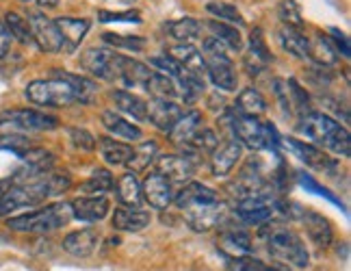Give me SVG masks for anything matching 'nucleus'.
<instances>
[{"label": "nucleus", "mask_w": 351, "mask_h": 271, "mask_svg": "<svg viewBox=\"0 0 351 271\" xmlns=\"http://www.w3.org/2000/svg\"><path fill=\"white\" fill-rule=\"evenodd\" d=\"M98 145H100L102 158L109 163V165H126L128 158L132 156V145H128L124 141H117L111 137H100Z\"/></svg>", "instance_id": "cd10ccee"}, {"label": "nucleus", "mask_w": 351, "mask_h": 271, "mask_svg": "<svg viewBox=\"0 0 351 271\" xmlns=\"http://www.w3.org/2000/svg\"><path fill=\"white\" fill-rule=\"evenodd\" d=\"M221 248L230 250L234 256L252 252V237L243 228H228L221 233Z\"/></svg>", "instance_id": "2f4dec72"}, {"label": "nucleus", "mask_w": 351, "mask_h": 271, "mask_svg": "<svg viewBox=\"0 0 351 271\" xmlns=\"http://www.w3.org/2000/svg\"><path fill=\"white\" fill-rule=\"evenodd\" d=\"M72 220V207L70 204H50L44 209H35L31 213H24L18 217H11L7 222L9 230L26 235H48L55 230L67 226Z\"/></svg>", "instance_id": "20e7f679"}, {"label": "nucleus", "mask_w": 351, "mask_h": 271, "mask_svg": "<svg viewBox=\"0 0 351 271\" xmlns=\"http://www.w3.org/2000/svg\"><path fill=\"white\" fill-rule=\"evenodd\" d=\"M258 239L263 241V248L276 263L295 269H306L310 265V252L306 243L293 228L269 222L261 226Z\"/></svg>", "instance_id": "f03ea898"}, {"label": "nucleus", "mask_w": 351, "mask_h": 271, "mask_svg": "<svg viewBox=\"0 0 351 271\" xmlns=\"http://www.w3.org/2000/svg\"><path fill=\"white\" fill-rule=\"evenodd\" d=\"M141 196L152 209L165 211L173 202V187L160 172H152L145 176V180L141 185Z\"/></svg>", "instance_id": "ddd939ff"}, {"label": "nucleus", "mask_w": 351, "mask_h": 271, "mask_svg": "<svg viewBox=\"0 0 351 271\" xmlns=\"http://www.w3.org/2000/svg\"><path fill=\"white\" fill-rule=\"evenodd\" d=\"M115 230H121V233H141L147 226L152 224V215L143 211L141 207H124L115 209L113 220H111Z\"/></svg>", "instance_id": "f3484780"}, {"label": "nucleus", "mask_w": 351, "mask_h": 271, "mask_svg": "<svg viewBox=\"0 0 351 271\" xmlns=\"http://www.w3.org/2000/svg\"><path fill=\"white\" fill-rule=\"evenodd\" d=\"M111 100L115 102L119 111L126 113L128 117L137 119V121H147V104L139 96H134V93H130L126 89H113Z\"/></svg>", "instance_id": "393cba45"}, {"label": "nucleus", "mask_w": 351, "mask_h": 271, "mask_svg": "<svg viewBox=\"0 0 351 271\" xmlns=\"http://www.w3.org/2000/svg\"><path fill=\"white\" fill-rule=\"evenodd\" d=\"M217 145H219V137L215 134V130L199 126L191 137V141H189L184 148H189V150H193V152H213Z\"/></svg>", "instance_id": "a19ab883"}, {"label": "nucleus", "mask_w": 351, "mask_h": 271, "mask_svg": "<svg viewBox=\"0 0 351 271\" xmlns=\"http://www.w3.org/2000/svg\"><path fill=\"white\" fill-rule=\"evenodd\" d=\"M102 39L109 46H115V48H124V50H130V52H141L147 42L143 37H137V35H117V33H104Z\"/></svg>", "instance_id": "c03bdc74"}, {"label": "nucleus", "mask_w": 351, "mask_h": 271, "mask_svg": "<svg viewBox=\"0 0 351 271\" xmlns=\"http://www.w3.org/2000/svg\"><path fill=\"white\" fill-rule=\"evenodd\" d=\"M278 39L287 54H291V57L300 59V61H310V42L304 33L285 24L278 33Z\"/></svg>", "instance_id": "5701e85b"}, {"label": "nucleus", "mask_w": 351, "mask_h": 271, "mask_svg": "<svg viewBox=\"0 0 351 271\" xmlns=\"http://www.w3.org/2000/svg\"><path fill=\"white\" fill-rule=\"evenodd\" d=\"M202 126V113L199 111H189V113H182L178 117V121L171 126L169 130V139L173 143H178V145H186L189 141H191V137L195 134V130Z\"/></svg>", "instance_id": "bb28decb"}, {"label": "nucleus", "mask_w": 351, "mask_h": 271, "mask_svg": "<svg viewBox=\"0 0 351 271\" xmlns=\"http://www.w3.org/2000/svg\"><path fill=\"white\" fill-rule=\"evenodd\" d=\"M52 76L63 78L65 83H70V85L74 87V91L78 93L80 102H85V104H89L91 98H93V93H96V83H93V80L87 78V76L70 74V72H61V70H55V72H52Z\"/></svg>", "instance_id": "c9c22d12"}, {"label": "nucleus", "mask_w": 351, "mask_h": 271, "mask_svg": "<svg viewBox=\"0 0 351 271\" xmlns=\"http://www.w3.org/2000/svg\"><path fill=\"white\" fill-rule=\"evenodd\" d=\"M26 98H29V102L44 106V108H61V106H72L80 102L74 87L57 76L39 78L29 83V87H26Z\"/></svg>", "instance_id": "0eeeda50"}, {"label": "nucleus", "mask_w": 351, "mask_h": 271, "mask_svg": "<svg viewBox=\"0 0 351 271\" xmlns=\"http://www.w3.org/2000/svg\"><path fill=\"white\" fill-rule=\"evenodd\" d=\"M158 172L173 182H189L197 172V161L193 154H165L158 156Z\"/></svg>", "instance_id": "f8f14e48"}, {"label": "nucleus", "mask_w": 351, "mask_h": 271, "mask_svg": "<svg viewBox=\"0 0 351 271\" xmlns=\"http://www.w3.org/2000/svg\"><path fill=\"white\" fill-rule=\"evenodd\" d=\"M143 89L156 100L180 98V91H178V85H176V80L165 76V74H160V72H152L150 76H147L145 83H143Z\"/></svg>", "instance_id": "a878e982"}, {"label": "nucleus", "mask_w": 351, "mask_h": 271, "mask_svg": "<svg viewBox=\"0 0 351 271\" xmlns=\"http://www.w3.org/2000/svg\"><path fill=\"white\" fill-rule=\"evenodd\" d=\"M247 271H289L285 267H280V265H265L261 261H252L247 259Z\"/></svg>", "instance_id": "6e6d98bb"}, {"label": "nucleus", "mask_w": 351, "mask_h": 271, "mask_svg": "<svg viewBox=\"0 0 351 271\" xmlns=\"http://www.w3.org/2000/svg\"><path fill=\"white\" fill-rule=\"evenodd\" d=\"M182 213H184L186 224L191 226L195 233H206V230L223 224L226 215H228V207L219 198L213 202H204V204H193V207L184 209Z\"/></svg>", "instance_id": "9d476101"}, {"label": "nucleus", "mask_w": 351, "mask_h": 271, "mask_svg": "<svg viewBox=\"0 0 351 271\" xmlns=\"http://www.w3.org/2000/svg\"><path fill=\"white\" fill-rule=\"evenodd\" d=\"M7 185H9V182H0V196H3V193L7 191Z\"/></svg>", "instance_id": "13d9d810"}, {"label": "nucleus", "mask_w": 351, "mask_h": 271, "mask_svg": "<svg viewBox=\"0 0 351 271\" xmlns=\"http://www.w3.org/2000/svg\"><path fill=\"white\" fill-rule=\"evenodd\" d=\"M287 145L295 152V156H300L310 169H317V172H323V174H330L336 169V161L330 158L326 152L321 150L319 145H313V143H304L300 139H293L289 137L287 139Z\"/></svg>", "instance_id": "4468645a"}, {"label": "nucleus", "mask_w": 351, "mask_h": 271, "mask_svg": "<svg viewBox=\"0 0 351 271\" xmlns=\"http://www.w3.org/2000/svg\"><path fill=\"white\" fill-rule=\"evenodd\" d=\"M213 200H219V193L215 189L202 185V182H186L178 196H173L176 207L180 211L193 207V204H204V202H213Z\"/></svg>", "instance_id": "4be33fe9"}, {"label": "nucleus", "mask_w": 351, "mask_h": 271, "mask_svg": "<svg viewBox=\"0 0 351 271\" xmlns=\"http://www.w3.org/2000/svg\"><path fill=\"white\" fill-rule=\"evenodd\" d=\"M70 137H72L74 145L80 148V150H85V152L96 148V137H93V134L85 128H70Z\"/></svg>", "instance_id": "603ef678"}, {"label": "nucleus", "mask_w": 351, "mask_h": 271, "mask_svg": "<svg viewBox=\"0 0 351 271\" xmlns=\"http://www.w3.org/2000/svg\"><path fill=\"white\" fill-rule=\"evenodd\" d=\"M20 3H31V0H20Z\"/></svg>", "instance_id": "052dcab7"}, {"label": "nucleus", "mask_w": 351, "mask_h": 271, "mask_svg": "<svg viewBox=\"0 0 351 271\" xmlns=\"http://www.w3.org/2000/svg\"><path fill=\"white\" fill-rule=\"evenodd\" d=\"M278 16L287 26H293V29H300V26L304 24L300 5H297L295 0H282L280 7H278Z\"/></svg>", "instance_id": "49530a36"}, {"label": "nucleus", "mask_w": 351, "mask_h": 271, "mask_svg": "<svg viewBox=\"0 0 351 271\" xmlns=\"http://www.w3.org/2000/svg\"><path fill=\"white\" fill-rule=\"evenodd\" d=\"M117 198L124 207H141V185L137 180V176L132 172L124 174L121 178L117 180Z\"/></svg>", "instance_id": "7c9ffc66"}, {"label": "nucleus", "mask_w": 351, "mask_h": 271, "mask_svg": "<svg viewBox=\"0 0 351 271\" xmlns=\"http://www.w3.org/2000/svg\"><path fill=\"white\" fill-rule=\"evenodd\" d=\"M31 148V141L22 137V134H0V150L13 152L22 158V154Z\"/></svg>", "instance_id": "de8ad7c7"}, {"label": "nucleus", "mask_w": 351, "mask_h": 271, "mask_svg": "<svg viewBox=\"0 0 351 271\" xmlns=\"http://www.w3.org/2000/svg\"><path fill=\"white\" fill-rule=\"evenodd\" d=\"M0 128L20 132H44L59 128V117L35 111V108H9V111L0 113Z\"/></svg>", "instance_id": "1a4fd4ad"}, {"label": "nucleus", "mask_w": 351, "mask_h": 271, "mask_svg": "<svg viewBox=\"0 0 351 271\" xmlns=\"http://www.w3.org/2000/svg\"><path fill=\"white\" fill-rule=\"evenodd\" d=\"M11 42H13V37H11V33L7 31V26H5V24H0V59H5L7 54H9Z\"/></svg>", "instance_id": "5fc2aeb1"}, {"label": "nucleus", "mask_w": 351, "mask_h": 271, "mask_svg": "<svg viewBox=\"0 0 351 271\" xmlns=\"http://www.w3.org/2000/svg\"><path fill=\"white\" fill-rule=\"evenodd\" d=\"M152 74V70H147V65H143L141 61H134L130 57L124 59V67H121V78L119 83H124L126 87H134L145 83V78Z\"/></svg>", "instance_id": "58836bf2"}, {"label": "nucleus", "mask_w": 351, "mask_h": 271, "mask_svg": "<svg viewBox=\"0 0 351 271\" xmlns=\"http://www.w3.org/2000/svg\"><path fill=\"white\" fill-rule=\"evenodd\" d=\"M102 126L109 130L113 137L124 139V141H139L143 137V132L137 124L124 119L115 111H102Z\"/></svg>", "instance_id": "b1692460"}, {"label": "nucleus", "mask_w": 351, "mask_h": 271, "mask_svg": "<svg viewBox=\"0 0 351 271\" xmlns=\"http://www.w3.org/2000/svg\"><path fill=\"white\" fill-rule=\"evenodd\" d=\"M297 180H300V185L306 189V191H313V193H317V196H321V198H326L328 202H332V204H336V207L343 209V211L347 213V209H345V204H343V200H341V198H336V196L330 191V189H326L323 185H319L310 174L300 172V174H297Z\"/></svg>", "instance_id": "37998d69"}, {"label": "nucleus", "mask_w": 351, "mask_h": 271, "mask_svg": "<svg viewBox=\"0 0 351 271\" xmlns=\"http://www.w3.org/2000/svg\"><path fill=\"white\" fill-rule=\"evenodd\" d=\"M230 128H232V134L234 139L250 148V150H274L278 154V145H280V137L278 132L271 124H265L258 117L254 115H243V113H237L232 111L230 115Z\"/></svg>", "instance_id": "39448f33"}, {"label": "nucleus", "mask_w": 351, "mask_h": 271, "mask_svg": "<svg viewBox=\"0 0 351 271\" xmlns=\"http://www.w3.org/2000/svg\"><path fill=\"white\" fill-rule=\"evenodd\" d=\"M330 42H334V50L341 52L345 59H349V37L341 29H330Z\"/></svg>", "instance_id": "864d4df0"}, {"label": "nucleus", "mask_w": 351, "mask_h": 271, "mask_svg": "<svg viewBox=\"0 0 351 271\" xmlns=\"http://www.w3.org/2000/svg\"><path fill=\"white\" fill-rule=\"evenodd\" d=\"M158 154V145L154 141H143L139 148H132V156L128 158L126 167L137 174V172H145L147 167H150V163H154Z\"/></svg>", "instance_id": "473e14b6"}, {"label": "nucleus", "mask_w": 351, "mask_h": 271, "mask_svg": "<svg viewBox=\"0 0 351 271\" xmlns=\"http://www.w3.org/2000/svg\"><path fill=\"white\" fill-rule=\"evenodd\" d=\"M308 42H310V61H315L317 65H323V67H330L339 61V52L334 50L328 37H323V33L308 39Z\"/></svg>", "instance_id": "c756f323"}, {"label": "nucleus", "mask_w": 351, "mask_h": 271, "mask_svg": "<svg viewBox=\"0 0 351 271\" xmlns=\"http://www.w3.org/2000/svg\"><path fill=\"white\" fill-rule=\"evenodd\" d=\"M113 189V176L106 169H96L91 174V178L80 185V191L85 196H104Z\"/></svg>", "instance_id": "ea45409f"}, {"label": "nucleus", "mask_w": 351, "mask_h": 271, "mask_svg": "<svg viewBox=\"0 0 351 271\" xmlns=\"http://www.w3.org/2000/svg\"><path fill=\"white\" fill-rule=\"evenodd\" d=\"M57 29L61 33V50L63 52H74L80 42L85 39L87 31H89V20H83V18H57L55 20Z\"/></svg>", "instance_id": "6ab92c4d"}, {"label": "nucleus", "mask_w": 351, "mask_h": 271, "mask_svg": "<svg viewBox=\"0 0 351 271\" xmlns=\"http://www.w3.org/2000/svg\"><path fill=\"white\" fill-rule=\"evenodd\" d=\"M274 93L280 102V111L285 117H291L293 115V108H291V98H289V89H287V83L285 80H274Z\"/></svg>", "instance_id": "3c124183"}, {"label": "nucleus", "mask_w": 351, "mask_h": 271, "mask_svg": "<svg viewBox=\"0 0 351 271\" xmlns=\"http://www.w3.org/2000/svg\"><path fill=\"white\" fill-rule=\"evenodd\" d=\"M165 31L173 39H178V42H191V39L199 37L202 24L197 20H193V18H180V20H176V22H167Z\"/></svg>", "instance_id": "4c0bfd02"}, {"label": "nucleus", "mask_w": 351, "mask_h": 271, "mask_svg": "<svg viewBox=\"0 0 351 271\" xmlns=\"http://www.w3.org/2000/svg\"><path fill=\"white\" fill-rule=\"evenodd\" d=\"M29 26L35 44L48 54H57L61 52V33L57 29L55 20L46 18L42 11H29Z\"/></svg>", "instance_id": "9b49d317"}, {"label": "nucleus", "mask_w": 351, "mask_h": 271, "mask_svg": "<svg viewBox=\"0 0 351 271\" xmlns=\"http://www.w3.org/2000/svg\"><path fill=\"white\" fill-rule=\"evenodd\" d=\"M234 111L237 113H243V115L258 117V115L267 113V100H265V96L256 87H247V89H243L239 93Z\"/></svg>", "instance_id": "c85d7f7f"}, {"label": "nucleus", "mask_w": 351, "mask_h": 271, "mask_svg": "<svg viewBox=\"0 0 351 271\" xmlns=\"http://www.w3.org/2000/svg\"><path fill=\"white\" fill-rule=\"evenodd\" d=\"M300 132H304L308 139H313L319 148L334 152L336 156H349L351 154V137L349 130L341 126L334 117L328 113L308 111L302 115V124L297 126Z\"/></svg>", "instance_id": "7ed1b4c3"}, {"label": "nucleus", "mask_w": 351, "mask_h": 271, "mask_svg": "<svg viewBox=\"0 0 351 271\" xmlns=\"http://www.w3.org/2000/svg\"><path fill=\"white\" fill-rule=\"evenodd\" d=\"M182 113H184L182 106L176 100H156L154 98L150 104H147V121L163 132H169Z\"/></svg>", "instance_id": "dca6fc26"}, {"label": "nucleus", "mask_w": 351, "mask_h": 271, "mask_svg": "<svg viewBox=\"0 0 351 271\" xmlns=\"http://www.w3.org/2000/svg\"><path fill=\"white\" fill-rule=\"evenodd\" d=\"M206 11L210 16H215L219 22H226V24H232V26H243L245 20H243L241 11L232 5V3H226V0H210L206 3Z\"/></svg>", "instance_id": "e433bc0d"}, {"label": "nucleus", "mask_w": 351, "mask_h": 271, "mask_svg": "<svg viewBox=\"0 0 351 271\" xmlns=\"http://www.w3.org/2000/svg\"><path fill=\"white\" fill-rule=\"evenodd\" d=\"M39 7H44V9H55L59 7V0H37Z\"/></svg>", "instance_id": "4d7b16f0"}, {"label": "nucleus", "mask_w": 351, "mask_h": 271, "mask_svg": "<svg viewBox=\"0 0 351 271\" xmlns=\"http://www.w3.org/2000/svg\"><path fill=\"white\" fill-rule=\"evenodd\" d=\"M98 20L100 22H134L139 24L141 16L137 11H98Z\"/></svg>", "instance_id": "8fccbe9b"}, {"label": "nucleus", "mask_w": 351, "mask_h": 271, "mask_svg": "<svg viewBox=\"0 0 351 271\" xmlns=\"http://www.w3.org/2000/svg\"><path fill=\"white\" fill-rule=\"evenodd\" d=\"M100 235L93 228H83V230H74V233L65 235L63 239V250L67 254L76 256V259H87L98 248Z\"/></svg>", "instance_id": "aec40b11"}, {"label": "nucleus", "mask_w": 351, "mask_h": 271, "mask_svg": "<svg viewBox=\"0 0 351 271\" xmlns=\"http://www.w3.org/2000/svg\"><path fill=\"white\" fill-rule=\"evenodd\" d=\"M150 65H154L156 70L160 72V74H165V76H169V78H173L176 83L184 76V67L176 61L171 54H154V57H150Z\"/></svg>", "instance_id": "79ce46f5"}, {"label": "nucleus", "mask_w": 351, "mask_h": 271, "mask_svg": "<svg viewBox=\"0 0 351 271\" xmlns=\"http://www.w3.org/2000/svg\"><path fill=\"white\" fill-rule=\"evenodd\" d=\"M202 50H204L202 57H204L206 74L210 76L213 85L223 91H234L239 78L234 72L232 59L228 57V48L219 42V39L208 37V39H204V44H202Z\"/></svg>", "instance_id": "423d86ee"}, {"label": "nucleus", "mask_w": 351, "mask_h": 271, "mask_svg": "<svg viewBox=\"0 0 351 271\" xmlns=\"http://www.w3.org/2000/svg\"><path fill=\"white\" fill-rule=\"evenodd\" d=\"M287 89H289V98H291V108H297V113L306 115L310 111V98L306 89H302V85L297 83L295 78L287 80Z\"/></svg>", "instance_id": "a18cd8bd"}, {"label": "nucleus", "mask_w": 351, "mask_h": 271, "mask_svg": "<svg viewBox=\"0 0 351 271\" xmlns=\"http://www.w3.org/2000/svg\"><path fill=\"white\" fill-rule=\"evenodd\" d=\"M70 207H72V217H76L80 222H91V224L104 220L111 211L109 200L104 196H83L74 200Z\"/></svg>", "instance_id": "a211bd4d"}, {"label": "nucleus", "mask_w": 351, "mask_h": 271, "mask_svg": "<svg viewBox=\"0 0 351 271\" xmlns=\"http://www.w3.org/2000/svg\"><path fill=\"white\" fill-rule=\"evenodd\" d=\"M5 26H7V31L11 33V37L18 39L20 44H24V46H33L35 44L33 33H31V26H29V20L22 18L20 13L9 11L7 16H5Z\"/></svg>", "instance_id": "f704fd0d"}, {"label": "nucleus", "mask_w": 351, "mask_h": 271, "mask_svg": "<svg viewBox=\"0 0 351 271\" xmlns=\"http://www.w3.org/2000/svg\"><path fill=\"white\" fill-rule=\"evenodd\" d=\"M250 54L256 61H263V63L274 61L271 52H269V48L265 44V37H263L261 29H254V33L250 35Z\"/></svg>", "instance_id": "09e8293b"}, {"label": "nucleus", "mask_w": 351, "mask_h": 271, "mask_svg": "<svg viewBox=\"0 0 351 271\" xmlns=\"http://www.w3.org/2000/svg\"><path fill=\"white\" fill-rule=\"evenodd\" d=\"M70 185H72L70 176L55 174L50 169L39 176H33V178L16 182L0 196V217H5L18 209H33L46 202L48 198L63 193L65 189H70Z\"/></svg>", "instance_id": "f257e3e1"}, {"label": "nucleus", "mask_w": 351, "mask_h": 271, "mask_svg": "<svg viewBox=\"0 0 351 271\" xmlns=\"http://www.w3.org/2000/svg\"><path fill=\"white\" fill-rule=\"evenodd\" d=\"M119 3H124V5H132L134 0H119Z\"/></svg>", "instance_id": "bf43d9fd"}, {"label": "nucleus", "mask_w": 351, "mask_h": 271, "mask_svg": "<svg viewBox=\"0 0 351 271\" xmlns=\"http://www.w3.org/2000/svg\"><path fill=\"white\" fill-rule=\"evenodd\" d=\"M241 156H243V145L237 139H228L221 145H217L213 150V156H210L213 176H217V178H226V176L237 167V163L241 161Z\"/></svg>", "instance_id": "2eb2a0df"}, {"label": "nucleus", "mask_w": 351, "mask_h": 271, "mask_svg": "<svg viewBox=\"0 0 351 271\" xmlns=\"http://www.w3.org/2000/svg\"><path fill=\"white\" fill-rule=\"evenodd\" d=\"M206 26L210 29L213 37H215V39H219V42H221L226 48H230V50H241V48H243V39H241V33H239L237 26L226 24V22H219V20H210Z\"/></svg>", "instance_id": "72a5a7b5"}, {"label": "nucleus", "mask_w": 351, "mask_h": 271, "mask_svg": "<svg viewBox=\"0 0 351 271\" xmlns=\"http://www.w3.org/2000/svg\"><path fill=\"white\" fill-rule=\"evenodd\" d=\"M167 54H171V57L184 67V72L197 74V76H204L206 74L204 57H202V52L195 46L189 44V42H178L176 46H171V50Z\"/></svg>", "instance_id": "412c9836"}, {"label": "nucleus", "mask_w": 351, "mask_h": 271, "mask_svg": "<svg viewBox=\"0 0 351 271\" xmlns=\"http://www.w3.org/2000/svg\"><path fill=\"white\" fill-rule=\"evenodd\" d=\"M124 54L113 52L109 48H89L80 54V67L87 70L91 76H96L100 80H115L121 78V67H124Z\"/></svg>", "instance_id": "6e6552de"}]
</instances>
